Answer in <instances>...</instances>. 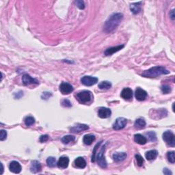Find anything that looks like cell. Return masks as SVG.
Segmentation results:
<instances>
[{"label":"cell","mask_w":175,"mask_h":175,"mask_svg":"<svg viewBox=\"0 0 175 175\" xmlns=\"http://www.w3.org/2000/svg\"><path fill=\"white\" fill-rule=\"evenodd\" d=\"M123 18L122 13H114L108 18L103 26V30L106 33H110L114 31L120 23Z\"/></svg>","instance_id":"obj_1"},{"label":"cell","mask_w":175,"mask_h":175,"mask_svg":"<svg viewBox=\"0 0 175 175\" xmlns=\"http://www.w3.org/2000/svg\"><path fill=\"white\" fill-rule=\"evenodd\" d=\"M170 71H168L165 67H154L151 69L145 71L142 74V77H149V78H155L162 75H167L169 74Z\"/></svg>","instance_id":"obj_2"},{"label":"cell","mask_w":175,"mask_h":175,"mask_svg":"<svg viewBox=\"0 0 175 175\" xmlns=\"http://www.w3.org/2000/svg\"><path fill=\"white\" fill-rule=\"evenodd\" d=\"M76 98L79 103L82 104H85L91 101L92 94L88 90H83V91L78 92L76 95Z\"/></svg>","instance_id":"obj_3"},{"label":"cell","mask_w":175,"mask_h":175,"mask_svg":"<svg viewBox=\"0 0 175 175\" xmlns=\"http://www.w3.org/2000/svg\"><path fill=\"white\" fill-rule=\"evenodd\" d=\"M108 143H106L104 146H103V147L101 149L100 151L98 153L97 156H96V159H97L98 164L103 168H107V162L106 160V158H105L104 152H105V150H106L107 145H108Z\"/></svg>","instance_id":"obj_4"},{"label":"cell","mask_w":175,"mask_h":175,"mask_svg":"<svg viewBox=\"0 0 175 175\" xmlns=\"http://www.w3.org/2000/svg\"><path fill=\"white\" fill-rule=\"evenodd\" d=\"M163 140L166 142V144L170 147H174L175 146L174 135L170 131H166L163 133Z\"/></svg>","instance_id":"obj_5"},{"label":"cell","mask_w":175,"mask_h":175,"mask_svg":"<svg viewBox=\"0 0 175 175\" xmlns=\"http://www.w3.org/2000/svg\"><path fill=\"white\" fill-rule=\"evenodd\" d=\"M127 120L126 118H123V117H120V118H118L115 121V123L113 125V129L114 130H120V129H124L125 126L127 125Z\"/></svg>","instance_id":"obj_6"},{"label":"cell","mask_w":175,"mask_h":175,"mask_svg":"<svg viewBox=\"0 0 175 175\" xmlns=\"http://www.w3.org/2000/svg\"><path fill=\"white\" fill-rule=\"evenodd\" d=\"M81 82L86 86H91L98 82V78L92 76H84L81 79Z\"/></svg>","instance_id":"obj_7"},{"label":"cell","mask_w":175,"mask_h":175,"mask_svg":"<svg viewBox=\"0 0 175 175\" xmlns=\"http://www.w3.org/2000/svg\"><path fill=\"white\" fill-rule=\"evenodd\" d=\"M74 88L67 82H62L60 85V90L62 94H69L73 91Z\"/></svg>","instance_id":"obj_8"},{"label":"cell","mask_w":175,"mask_h":175,"mask_svg":"<svg viewBox=\"0 0 175 175\" xmlns=\"http://www.w3.org/2000/svg\"><path fill=\"white\" fill-rule=\"evenodd\" d=\"M135 96L137 100L140 101H145L147 98L148 94L142 88H137V89L135 90Z\"/></svg>","instance_id":"obj_9"},{"label":"cell","mask_w":175,"mask_h":175,"mask_svg":"<svg viewBox=\"0 0 175 175\" xmlns=\"http://www.w3.org/2000/svg\"><path fill=\"white\" fill-rule=\"evenodd\" d=\"M22 81L24 85L28 86L30 84H38L39 82L37 79L31 77L28 74H25L22 77Z\"/></svg>","instance_id":"obj_10"},{"label":"cell","mask_w":175,"mask_h":175,"mask_svg":"<svg viewBox=\"0 0 175 175\" xmlns=\"http://www.w3.org/2000/svg\"><path fill=\"white\" fill-rule=\"evenodd\" d=\"M10 171L13 172L15 174L20 173L21 171L22 170V167L21 166V164L16 161H12L11 163L10 164L9 166Z\"/></svg>","instance_id":"obj_11"},{"label":"cell","mask_w":175,"mask_h":175,"mask_svg":"<svg viewBox=\"0 0 175 175\" xmlns=\"http://www.w3.org/2000/svg\"><path fill=\"white\" fill-rule=\"evenodd\" d=\"M112 114V111L107 108H100L98 111V116L101 118H108Z\"/></svg>","instance_id":"obj_12"},{"label":"cell","mask_w":175,"mask_h":175,"mask_svg":"<svg viewBox=\"0 0 175 175\" xmlns=\"http://www.w3.org/2000/svg\"><path fill=\"white\" fill-rule=\"evenodd\" d=\"M69 159L68 157H66V156H62V157H60L57 163V167L60 168H62V169H64V168H67L69 166Z\"/></svg>","instance_id":"obj_13"},{"label":"cell","mask_w":175,"mask_h":175,"mask_svg":"<svg viewBox=\"0 0 175 175\" xmlns=\"http://www.w3.org/2000/svg\"><path fill=\"white\" fill-rule=\"evenodd\" d=\"M125 45H118V46H116V47H110V48H108L107 49L106 51H105L104 52V54L106 55H111L112 54H114V53L118 52V51L121 50V49L124 48Z\"/></svg>","instance_id":"obj_14"},{"label":"cell","mask_w":175,"mask_h":175,"mask_svg":"<svg viewBox=\"0 0 175 175\" xmlns=\"http://www.w3.org/2000/svg\"><path fill=\"white\" fill-rule=\"evenodd\" d=\"M121 97L125 100H129L132 98L133 91L131 88H125L121 92Z\"/></svg>","instance_id":"obj_15"},{"label":"cell","mask_w":175,"mask_h":175,"mask_svg":"<svg viewBox=\"0 0 175 175\" xmlns=\"http://www.w3.org/2000/svg\"><path fill=\"white\" fill-rule=\"evenodd\" d=\"M89 129V127L88 125L84 124H77L75 126H74L71 128V131L74 133H79L83 131L88 130Z\"/></svg>","instance_id":"obj_16"},{"label":"cell","mask_w":175,"mask_h":175,"mask_svg":"<svg viewBox=\"0 0 175 175\" xmlns=\"http://www.w3.org/2000/svg\"><path fill=\"white\" fill-rule=\"evenodd\" d=\"M41 169H42V167H41V164L40 162L36 161V160L32 162L30 166L31 172H33V173H37V172H40Z\"/></svg>","instance_id":"obj_17"},{"label":"cell","mask_w":175,"mask_h":175,"mask_svg":"<svg viewBox=\"0 0 175 175\" xmlns=\"http://www.w3.org/2000/svg\"><path fill=\"white\" fill-rule=\"evenodd\" d=\"M74 164H75V167H77L78 168H81V169H83V168H86V162L83 157H79L75 160V162H74Z\"/></svg>","instance_id":"obj_18"},{"label":"cell","mask_w":175,"mask_h":175,"mask_svg":"<svg viewBox=\"0 0 175 175\" xmlns=\"http://www.w3.org/2000/svg\"><path fill=\"white\" fill-rule=\"evenodd\" d=\"M134 140L136 143L140 145H144L147 142V140L144 135L137 133L134 135Z\"/></svg>","instance_id":"obj_19"},{"label":"cell","mask_w":175,"mask_h":175,"mask_svg":"<svg viewBox=\"0 0 175 175\" xmlns=\"http://www.w3.org/2000/svg\"><path fill=\"white\" fill-rule=\"evenodd\" d=\"M158 155V152L157 150H151L146 153L145 157L148 160L151 161V160H154L157 158Z\"/></svg>","instance_id":"obj_20"},{"label":"cell","mask_w":175,"mask_h":175,"mask_svg":"<svg viewBox=\"0 0 175 175\" xmlns=\"http://www.w3.org/2000/svg\"><path fill=\"white\" fill-rule=\"evenodd\" d=\"M127 157V154L125 153H116L113 155V159L116 162L124 161Z\"/></svg>","instance_id":"obj_21"},{"label":"cell","mask_w":175,"mask_h":175,"mask_svg":"<svg viewBox=\"0 0 175 175\" xmlns=\"http://www.w3.org/2000/svg\"><path fill=\"white\" fill-rule=\"evenodd\" d=\"M142 4L141 1L137 2V3H133L131 4L130 6V10L134 14H138L141 11V7L140 4Z\"/></svg>","instance_id":"obj_22"},{"label":"cell","mask_w":175,"mask_h":175,"mask_svg":"<svg viewBox=\"0 0 175 175\" xmlns=\"http://www.w3.org/2000/svg\"><path fill=\"white\" fill-rule=\"evenodd\" d=\"M94 140H95V136L92 134L85 135L83 139L84 143L86 145H91Z\"/></svg>","instance_id":"obj_23"},{"label":"cell","mask_w":175,"mask_h":175,"mask_svg":"<svg viewBox=\"0 0 175 175\" xmlns=\"http://www.w3.org/2000/svg\"><path fill=\"white\" fill-rule=\"evenodd\" d=\"M146 121L145 120V119L143 118H138L135 120V122L134 123V127L135 129H144L146 127Z\"/></svg>","instance_id":"obj_24"},{"label":"cell","mask_w":175,"mask_h":175,"mask_svg":"<svg viewBox=\"0 0 175 175\" xmlns=\"http://www.w3.org/2000/svg\"><path fill=\"white\" fill-rule=\"evenodd\" d=\"M75 140V136L73 135H64L62 138V142L64 145H68L70 142H74Z\"/></svg>","instance_id":"obj_25"},{"label":"cell","mask_w":175,"mask_h":175,"mask_svg":"<svg viewBox=\"0 0 175 175\" xmlns=\"http://www.w3.org/2000/svg\"><path fill=\"white\" fill-rule=\"evenodd\" d=\"M111 87H112V84H111V82L108 81H101L98 84V88H99L101 90H108L110 89Z\"/></svg>","instance_id":"obj_26"},{"label":"cell","mask_w":175,"mask_h":175,"mask_svg":"<svg viewBox=\"0 0 175 175\" xmlns=\"http://www.w3.org/2000/svg\"><path fill=\"white\" fill-rule=\"evenodd\" d=\"M25 124H26V126H31V125H34L35 123V119L33 116H26L24 119Z\"/></svg>","instance_id":"obj_27"},{"label":"cell","mask_w":175,"mask_h":175,"mask_svg":"<svg viewBox=\"0 0 175 175\" xmlns=\"http://www.w3.org/2000/svg\"><path fill=\"white\" fill-rule=\"evenodd\" d=\"M47 164L49 167L53 168L56 164V159L53 157H49L47 159Z\"/></svg>","instance_id":"obj_28"},{"label":"cell","mask_w":175,"mask_h":175,"mask_svg":"<svg viewBox=\"0 0 175 175\" xmlns=\"http://www.w3.org/2000/svg\"><path fill=\"white\" fill-rule=\"evenodd\" d=\"M147 136L148 137V138L151 142H155L157 140V136H156V133L153 131H149L146 133Z\"/></svg>","instance_id":"obj_29"},{"label":"cell","mask_w":175,"mask_h":175,"mask_svg":"<svg viewBox=\"0 0 175 175\" xmlns=\"http://www.w3.org/2000/svg\"><path fill=\"white\" fill-rule=\"evenodd\" d=\"M167 158L170 163L174 164L175 162V155L174 151L168 152L167 154Z\"/></svg>","instance_id":"obj_30"},{"label":"cell","mask_w":175,"mask_h":175,"mask_svg":"<svg viewBox=\"0 0 175 175\" xmlns=\"http://www.w3.org/2000/svg\"><path fill=\"white\" fill-rule=\"evenodd\" d=\"M135 159H136L137 166H140V167L142 166H143V164H144V159H143V157H142V156L140 155H139V154H137V155H135Z\"/></svg>","instance_id":"obj_31"},{"label":"cell","mask_w":175,"mask_h":175,"mask_svg":"<svg viewBox=\"0 0 175 175\" xmlns=\"http://www.w3.org/2000/svg\"><path fill=\"white\" fill-rule=\"evenodd\" d=\"M102 143V142H100L98 144H96V145L94 147V151L93 153H92V162H95V159H96V151H97L98 148L99 147V146Z\"/></svg>","instance_id":"obj_32"},{"label":"cell","mask_w":175,"mask_h":175,"mask_svg":"<svg viewBox=\"0 0 175 175\" xmlns=\"http://www.w3.org/2000/svg\"><path fill=\"white\" fill-rule=\"evenodd\" d=\"M161 90L164 94H168L171 92V88L168 85H164L161 87Z\"/></svg>","instance_id":"obj_33"},{"label":"cell","mask_w":175,"mask_h":175,"mask_svg":"<svg viewBox=\"0 0 175 175\" xmlns=\"http://www.w3.org/2000/svg\"><path fill=\"white\" fill-rule=\"evenodd\" d=\"M75 3L79 9L83 10L85 8V4H84V1H81V0H77V1H75Z\"/></svg>","instance_id":"obj_34"},{"label":"cell","mask_w":175,"mask_h":175,"mask_svg":"<svg viewBox=\"0 0 175 175\" xmlns=\"http://www.w3.org/2000/svg\"><path fill=\"white\" fill-rule=\"evenodd\" d=\"M62 106L64 108H71L72 104L69 99H64L62 102Z\"/></svg>","instance_id":"obj_35"},{"label":"cell","mask_w":175,"mask_h":175,"mask_svg":"<svg viewBox=\"0 0 175 175\" xmlns=\"http://www.w3.org/2000/svg\"><path fill=\"white\" fill-rule=\"evenodd\" d=\"M7 138V131L5 130H1V132H0V140L4 141Z\"/></svg>","instance_id":"obj_36"},{"label":"cell","mask_w":175,"mask_h":175,"mask_svg":"<svg viewBox=\"0 0 175 175\" xmlns=\"http://www.w3.org/2000/svg\"><path fill=\"white\" fill-rule=\"evenodd\" d=\"M51 95H52V94H51V92H43L42 96H41V98H42V99L47 100V99H48V98L50 97Z\"/></svg>","instance_id":"obj_37"},{"label":"cell","mask_w":175,"mask_h":175,"mask_svg":"<svg viewBox=\"0 0 175 175\" xmlns=\"http://www.w3.org/2000/svg\"><path fill=\"white\" fill-rule=\"evenodd\" d=\"M49 140V135H43L40 137V142L41 143L45 142Z\"/></svg>","instance_id":"obj_38"},{"label":"cell","mask_w":175,"mask_h":175,"mask_svg":"<svg viewBox=\"0 0 175 175\" xmlns=\"http://www.w3.org/2000/svg\"><path fill=\"white\" fill-rule=\"evenodd\" d=\"M163 172L164 174L166 175H172V172L170 171L169 169H168V168H164V170H163Z\"/></svg>","instance_id":"obj_39"},{"label":"cell","mask_w":175,"mask_h":175,"mask_svg":"<svg viewBox=\"0 0 175 175\" xmlns=\"http://www.w3.org/2000/svg\"><path fill=\"white\" fill-rule=\"evenodd\" d=\"M170 18H171L172 20H174V18H175V15H174V10H172V11L170 12Z\"/></svg>","instance_id":"obj_40"},{"label":"cell","mask_w":175,"mask_h":175,"mask_svg":"<svg viewBox=\"0 0 175 175\" xmlns=\"http://www.w3.org/2000/svg\"><path fill=\"white\" fill-rule=\"evenodd\" d=\"M1 174H3V171H4V167H3V165H2V164H1Z\"/></svg>","instance_id":"obj_41"}]
</instances>
